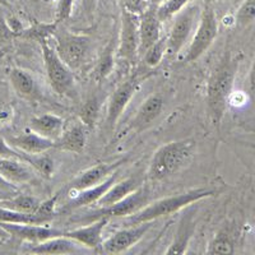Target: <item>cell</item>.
Segmentation results:
<instances>
[{"label": "cell", "instance_id": "obj_1", "mask_svg": "<svg viewBox=\"0 0 255 255\" xmlns=\"http://www.w3.org/2000/svg\"><path fill=\"white\" fill-rule=\"evenodd\" d=\"M236 70H238V60L227 52L209 76L206 96L207 113L209 120L216 128L220 127L226 113L232 86L235 82Z\"/></svg>", "mask_w": 255, "mask_h": 255}, {"label": "cell", "instance_id": "obj_2", "mask_svg": "<svg viewBox=\"0 0 255 255\" xmlns=\"http://www.w3.org/2000/svg\"><path fill=\"white\" fill-rule=\"evenodd\" d=\"M195 147L197 142L193 139H180L161 145L152 157L147 179L151 183H158L181 171L191 162Z\"/></svg>", "mask_w": 255, "mask_h": 255}, {"label": "cell", "instance_id": "obj_3", "mask_svg": "<svg viewBox=\"0 0 255 255\" xmlns=\"http://www.w3.org/2000/svg\"><path fill=\"white\" fill-rule=\"evenodd\" d=\"M216 193L217 191L213 190V189L197 188L185 191V193L171 195V197L161 198V199L154 200L152 203L144 206L142 209L135 212L134 215L125 217L124 223L127 226H133V225H139L143 222H154L161 217L174 215L180 209L188 208L191 204L197 203L199 200L213 197V195H216Z\"/></svg>", "mask_w": 255, "mask_h": 255}, {"label": "cell", "instance_id": "obj_4", "mask_svg": "<svg viewBox=\"0 0 255 255\" xmlns=\"http://www.w3.org/2000/svg\"><path fill=\"white\" fill-rule=\"evenodd\" d=\"M149 195H151L149 189L147 186L140 185L135 191L125 197L124 199L119 200V202H116L111 206L100 207L99 209L88 212L83 217L74 220V222L86 225V223L93 222V221H97L100 218H108V220H111V218H125L128 216L134 215L135 212L147 206L148 202H149Z\"/></svg>", "mask_w": 255, "mask_h": 255}, {"label": "cell", "instance_id": "obj_5", "mask_svg": "<svg viewBox=\"0 0 255 255\" xmlns=\"http://www.w3.org/2000/svg\"><path fill=\"white\" fill-rule=\"evenodd\" d=\"M217 35L218 23L215 9L212 8L209 4H206L202 9L194 33L190 38V45H189L188 51H186L183 60L185 63H193V61L198 60L213 44Z\"/></svg>", "mask_w": 255, "mask_h": 255}, {"label": "cell", "instance_id": "obj_6", "mask_svg": "<svg viewBox=\"0 0 255 255\" xmlns=\"http://www.w3.org/2000/svg\"><path fill=\"white\" fill-rule=\"evenodd\" d=\"M40 45L50 86L58 95L70 96L76 87L72 70L60 60L55 49L49 44V40L40 41Z\"/></svg>", "mask_w": 255, "mask_h": 255}, {"label": "cell", "instance_id": "obj_7", "mask_svg": "<svg viewBox=\"0 0 255 255\" xmlns=\"http://www.w3.org/2000/svg\"><path fill=\"white\" fill-rule=\"evenodd\" d=\"M55 51L60 60L70 70H78L83 67L91 51V38L84 35L70 32H60L55 35Z\"/></svg>", "mask_w": 255, "mask_h": 255}, {"label": "cell", "instance_id": "obj_8", "mask_svg": "<svg viewBox=\"0 0 255 255\" xmlns=\"http://www.w3.org/2000/svg\"><path fill=\"white\" fill-rule=\"evenodd\" d=\"M199 6L189 3L175 15L171 31L166 36V54L176 55L190 41L199 20Z\"/></svg>", "mask_w": 255, "mask_h": 255}, {"label": "cell", "instance_id": "obj_9", "mask_svg": "<svg viewBox=\"0 0 255 255\" xmlns=\"http://www.w3.org/2000/svg\"><path fill=\"white\" fill-rule=\"evenodd\" d=\"M139 55V14L123 10L118 56L134 64Z\"/></svg>", "mask_w": 255, "mask_h": 255}, {"label": "cell", "instance_id": "obj_10", "mask_svg": "<svg viewBox=\"0 0 255 255\" xmlns=\"http://www.w3.org/2000/svg\"><path fill=\"white\" fill-rule=\"evenodd\" d=\"M151 227L152 222H143L139 225L127 226V229L114 232L110 238L101 243L100 245L101 252L106 253V254H119V253L127 252L136 243H139Z\"/></svg>", "mask_w": 255, "mask_h": 255}, {"label": "cell", "instance_id": "obj_11", "mask_svg": "<svg viewBox=\"0 0 255 255\" xmlns=\"http://www.w3.org/2000/svg\"><path fill=\"white\" fill-rule=\"evenodd\" d=\"M163 106H165V101H163V97L159 93H154V95L147 97L144 102L140 105V108L138 109L133 119L129 122V124L122 131V135L124 136L131 133L138 134L140 131L145 130L161 115Z\"/></svg>", "mask_w": 255, "mask_h": 255}, {"label": "cell", "instance_id": "obj_12", "mask_svg": "<svg viewBox=\"0 0 255 255\" xmlns=\"http://www.w3.org/2000/svg\"><path fill=\"white\" fill-rule=\"evenodd\" d=\"M138 83L139 82L135 77H130L127 81L122 82L111 95L110 100H109L108 114H106V127L110 131L114 130L118 120L120 119V116L123 115L130 100L135 95L136 90H138Z\"/></svg>", "mask_w": 255, "mask_h": 255}, {"label": "cell", "instance_id": "obj_13", "mask_svg": "<svg viewBox=\"0 0 255 255\" xmlns=\"http://www.w3.org/2000/svg\"><path fill=\"white\" fill-rule=\"evenodd\" d=\"M0 225L8 232L9 236L28 241L31 244L41 243V241L55 238V236H61L64 232L61 230L54 229V227L42 226V223L41 225H36V223H0Z\"/></svg>", "mask_w": 255, "mask_h": 255}, {"label": "cell", "instance_id": "obj_14", "mask_svg": "<svg viewBox=\"0 0 255 255\" xmlns=\"http://www.w3.org/2000/svg\"><path fill=\"white\" fill-rule=\"evenodd\" d=\"M124 163V159L116 161V162H105L95 165L92 167L79 172L74 179L72 180L68 185V189L70 191H78L84 190V189L91 188L93 185H97L101 181H104L106 177L110 176L113 172H115L120 166Z\"/></svg>", "mask_w": 255, "mask_h": 255}, {"label": "cell", "instance_id": "obj_15", "mask_svg": "<svg viewBox=\"0 0 255 255\" xmlns=\"http://www.w3.org/2000/svg\"><path fill=\"white\" fill-rule=\"evenodd\" d=\"M109 221L110 220H108V218H100V220L93 221V222L82 225L78 229L64 231L63 235L74 240L79 245H83L87 249L95 250L101 245L102 232H104V229L106 227Z\"/></svg>", "mask_w": 255, "mask_h": 255}, {"label": "cell", "instance_id": "obj_16", "mask_svg": "<svg viewBox=\"0 0 255 255\" xmlns=\"http://www.w3.org/2000/svg\"><path fill=\"white\" fill-rule=\"evenodd\" d=\"M161 20L156 8L147 5L139 14V55L161 37Z\"/></svg>", "mask_w": 255, "mask_h": 255}, {"label": "cell", "instance_id": "obj_17", "mask_svg": "<svg viewBox=\"0 0 255 255\" xmlns=\"http://www.w3.org/2000/svg\"><path fill=\"white\" fill-rule=\"evenodd\" d=\"M118 177H119V171L116 170L115 172H113L110 176L106 177L104 181H101V183L97 184V185H93L91 186V188L78 191L76 197L73 198L69 203L64 207L61 212L76 211V209L82 208V207H87L93 203H97L100 198L110 189V186L114 185L115 181H118Z\"/></svg>", "mask_w": 255, "mask_h": 255}, {"label": "cell", "instance_id": "obj_18", "mask_svg": "<svg viewBox=\"0 0 255 255\" xmlns=\"http://www.w3.org/2000/svg\"><path fill=\"white\" fill-rule=\"evenodd\" d=\"M87 144V131L83 123H76L68 129L64 127L60 136L55 140V148L70 153H81Z\"/></svg>", "mask_w": 255, "mask_h": 255}, {"label": "cell", "instance_id": "obj_19", "mask_svg": "<svg viewBox=\"0 0 255 255\" xmlns=\"http://www.w3.org/2000/svg\"><path fill=\"white\" fill-rule=\"evenodd\" d=\"M32 254H77L82 253L83 249L78 247V243H76L72 239L67 236H55L50 238L47 240L41 241V243L33 244V247L29 248L28 250Z\"/></svg>", "mask_w": 255, "mask_h": 255}, {"label": "cell", "instance_id": "obj_20", "mask_svg": "<svg viewBox=\"0 0 255 255\" xmlns=\"http://www.w3.org/2000/svg\"><path fill=\"white\" fill-rule=\"evenodd\" d=\"M9 144L15 148L17 151L24 152V153H45L52 148H55V142L47 139L44 136L38 135L33 131L20 134V135L9 138Z\"/></svg>", "mask_w": 255, "mask_h": 255}, {"label": "cell", "instance_id": "obj_21", "mask_svg": "<svg viewBox=\"0 0 255 255\" xmlns=\"http://www.w3.org/2000/svg\"><path fill=\"white\" fill-rule=\"evenodd\" d=\"M65 127V122L61 119L60 116L54 115V114H44V115L35 116L29 120L28 128L29 130L38 135L51 139L55 142L60 136Z\"/></svg>", "mask_w": 255, "mask_h": 255}, {"label": "cell", "instance_id": "obj_22", "mask_svg": "<svg viewBox=\"0 0 255 255\" xmlns=\"http://www.w3.org/2000/svg\"><path fill=\"white\" fill-rule=\"evenodd\" d=\"M0 176L10 184L28 183L33 179L31 166L17 158L0 157Z\"/></svg>", "mask_w": 255, "mask_h": 255}, {"label": "cell", "instance_id": "obj_23", "mask_svg": "<svg viewBox=\"0 0 255 255\" xmlns=\"http://www.w3.org/2000/svg\"><path fill=\"white\" fill-rule=\"evenodd\" d=\"M140 185H143V183L142 179H140L139 176L127 177V179L122 180L119 183L115 181L114 185H111L110 189L100 198L97 204H99L100 207L111 206V204L116 203V202H119V200L124 199L125 197L131 194V193L135 191Z\"/></svg>", "mask_w": 255, "mask_h": 255}, {"label": "cell", "instance_id": "obj_24", "mask_svg": "<svg viewBox=\"0 0 255 255\" xmlns=\"http://www.w3.org/2000/svg\"><path fill=\"white\" fill-rule=\"evenodd\" d=\"M193 231H194L193 215H191V212H186L183 218H181V222L179 225L174 241L167 248L165 254H183V253H185Z\"/></svg>", "mask_w": 255, "mask_h": 255}, {"label": "cell", "instance_id": "obj_25", "mask_svg": "<svg viewBox=\"0 0 255 255\" xmlns=\"http://www.w3.org/2000/svg\"><path fill=\"white\" fill-rule=\"evenodd\" d=\"M9 81L15 92L22 97H32L36 93L35 79L24 69L12 68L9 72Z\"/></svg>", "mask_w": 255, "mask_h": 255}, {"label": "cell", "instance_id": "obj_26", "mask_svg": "<svg viewBox=\"0 0 255 255\" xmlns=\"http://www.w3.org/2000/svg\"><path fill=\"white\" fill-rule=\"evenodd\" d=\"M20 161L26 162L27 165L31 166L35 171H37L45 179H50L54 174V161L50 156H47L46 152L45 153H24V152H20Z\"/></svg>", "mask_w": 255, "mask_h": 255}, {"label": "cell", "instance_id": "obj_27", "mask_svg": "<svg viewBox=\"0 0 255 255\" xmlns=\"http://www.w3.org/2000/svg\"><path fill=\"white\" fill-rule=\"evenodd\" d=\"M51 221L45 216L37 213H26V212H18L13 209L5 208L0 206V223H36V225H44Z\"/></svg>", "mask_w": 255, "mask_h": 255}, {"label": "cell", "instance_id": "obj_28", "mask_svg": "<svg viewBox=\"0 0 255 255\" xmlns=\"http://www.w3.org/2000/svg\"><path fill=\"white\" fill-rule=\"evenodd\" d=\"M114 69V45L109 44L105 47L102 54L100 55L99 60L96 63L95 68L92 72V78L97 83L104 82L111 74Z\"/></svg>", "mask_w": 255, "mask_h": 255}, {"label": "cell", "instance_id": "obj_29", "mask_svg": "<svg viewBox=\"0 0 255 255\" xmlns=\"http://www.w3.org/2000/svg\"><path fill=\"white\" fill-rule=\"evenodd\" d=\"M40 203L41 202L37 198L24 194H19L15 195V197L0 200V206L1 207L13 209V211L26 212V213H35L36 209L40 206Z\"/></svg>", "mask_w": 255, "mask_h": 255}, {"label": "cell", "instance_id": "obj_30", "mask_svg": "<svg viewBox=\"0 0 255 255\" xmlns=\"http://www.w3.org/2000/svg\"><path fill=\"white\" fill-rule=\"evenodd\" d=\"M207 254L215 255V254H232L235 253V244L232 240L231 235L226 230H221L216 234L213 240L209 243Z\"/></svg>", "mask_w": 255, "mask_h": 255}, {"label": "cell", "instance_id": "obj_31", "mask_svg": "<svg viewBox=\"0 0 255 255\" xmlns=\"http://www.w3.org/2000/svg\"><path fill=\"white\" fill-rule=\"evenodd\" d=\"M56 26L58 24L54 22V23H35L33 26H31L29 28L23 29L20 32V35L18 37L28 38V40H35L37 42L44 40H49L51 36L55 35Z\"/></svg>", "mask_w": 255, "mask_h": 255}, {"label": "cell", "instance_id": "obj_32", "mask_svg": "<svg viewBox=\"0 0 255 255\" xmlns=\"http://www.w3.org/2000/svg\"><path fill=\"white\" fill-rule=\"evenodd\" d=\"M166 54V36L165 37H161L154 42L153 45L148 47L144 52L142 54L143 61L147 64L148 67L154 68L157 67L161 61H162V58Z\"/></svg>", "mask_w": 255, "mask_h": 255}, {"label": "cell", "instance_id": "obj_33", "mask_svg": "<svg viewBox=\"0 0 255 255\" xmlns=\"http://www.w3.org/2000/svg\"><path fill=\"white\" fill-rule=\"evenodd\" d=\"M191 0H165L162 4H159L156 8L157 15L161 22L174 18L183 8H185Z\"/></svg>", "mask_w": 255, "mask_h": 255}, {"label": "cell", "instance_id": "obj_34", "mask_svg": "<svg viewBox=\"0 0 255 255\" xmlns=\"http://www.w3.org/2000/svg\"><path fill=\"white\" fill-rule=\"evenodd\" d=\"M100 114V100L93 96L90 100L86 101V104L82 106L81 113H79V116H81V122L83 123L86 127H93L99 118Z\"/></svg>", "mask_w": 255, "mask_h": 255}, {"label": "cell", "instance_id": "obj_35", "mask_svg": "<svg viewBox=\"0 0 255 255\" xmlns=\"http://www.w3.org/2000/svg\"><path fill=\"white\" fill-rule=\"evenodd\" d=\"M255 0H244L236 12V24L240 27H248L254 22Z\"/></svg>", "mask_w": 255, "mask_h": 255}, {"label": "cell", "instance_id": "obj_36", "mask_svg": "<svg viewBox=\"0 0 255 255\" xmlns=\"http://www.w3.org/2000/svg\"><path fill=\"white\" fill-rule=\"evenodd\" d=\"M73 4L74 0H59L55 13V23L59 24L64 20H67L73 12Z\"/></svg>", "mask_w": 255, "mask_h": 255}, {"label": "cell", "instance_id": "obj_37", "mask_svg": "<svg viewBox=\"0 0 255 255\" xmlns=\"http://www.w3.org/2000/svg\"><path fill=\"white\" fill-rule=\"evenodd\" d=\"M35 213H37V215H41V216H45V217L52 220V218L56 216V197H52L50 198V199L41 202L40 206H38V208L36 209Z\"/></svg>", "mask_w": 255, "mask_h": 255}, {"label": "cell", "instance_id": "obj_38", "mask_svg": "<svg viewBox=\"0 0 255 255\" xmlns=\"http://www.w3.org/2000/svg\"><path fill=\"white\" fill-rule=\"evenodd\" d=\"M123 1H124L125 10L134 14H140L148 5V0H123Z\"/></svg>", "mask_w": 255, "mask_h": 255}, {"label": "cell", "instance_id": "obj_39", "mask_svg": "<svg viewBox=\"0 0 255 255\" xmlns=\"http://www.w3.org/2000/svg\"><path fill=\"white\" fill-rule=\"evenodd\" d=\"M0 157L3 158H17L20 159L19 151H17L15 148H13L12 145L9 144L8 142L0 138Z\"/></svg>", "mask_w": 255, "mask_h": 255}, {"label": "cell", "instance_id": "obj_40", "mask_svg": "<svg viewBox=\"0 0 255 255\" xmlns=\"http://www.w3.org/2000/svg\"><path fill=\"white\" fill-rule=\"evenodd\" d=\"M96 3H97V0H83V8L84 12L87 13L88 15H91L95 10Z\"/></svg>", "mask_w": 255, "mask_h": 255}, {"label": "cell", "instance_id": "obj_41", "mask_svg": "<svg viewBox=\"0 0 255 255\" xmlns=\"http://www.w3.org/2000/svg\"><path fill=\"white\" fill-rule=\"evenodd\" d=\"M0 190L8 191V193H12V191L15 190V186L13 185V184H10V183H8V181H5V180H4L3 177L0 176Z\"/></svg>", "mask_w": 255, "mask_h": 255}, {"label": "cell", "instance_id": "obj_42", "mask_svg": "<svg viewBox=\"0 0 255 255\" xmlns=\"http://www.w3.org/2000/svg\"><path fill=\"white\" fill-rule=\"evenodd\" d=\"M163 1H165V0H148V5L157 8V6H158L159 4H162Z\"/></svg>", "mask_w": 255, "mask_h": 255}, {"label": "cell", "instance_id": "obj_43", "mask_svg": "<svg viewBox=\"0 0 255 255\" xmlns=\"http://www.w3.org/2000/svg\"><path fill=\"white\" fill-rule=\"evenodd\" d=\"M6 236H9L8 232H6L5 230H4L3 227H1V225H0V239H5Z\"/></svg>", "mask_w": 255, "mask_h": 255}, {"label": "cell", "instance_id": "obj_44", "mask_svg": "<svg viewBox=\"0 0 255 255\" xmlns=\"http://www.w3.org/2000/svg\"><path fill=\"white\" fill-rule=\"evenodd\" d=\"M0 5L9 8V6H10V3H9V0H0Z\"/></svg>", "mask_w": 255, "mask_h": 255}]
</instances>
